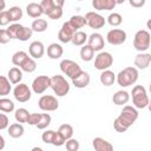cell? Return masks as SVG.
Wrapping results in <instances>:
<instances>
[{
  "mask_svg": "<svg viewBox=\"0 0 151 151\" xmlns=\"http://www.w3.org/2000/svg\"><path fill=\"white\" fill-rule=\"evenodd\" d=\"M76 32L77 31L71 26V24L68 21H66V22L63 24L61 28L58 32V39H59L60 42L67 44V42L72 41V38H73V35H74Z\"/></svg>",
  "mask_w": 151,
  "mask_h": 151,
  "instance_id": "5bb4252c",
  "label": "cell"
},
{
  "mask_svg": "<svg viewBox=\"0 0 151 151\" xmlns=\"http://www.w3.org/2000/svg\"><path fill=\"white\" fill-rule=\"evenodd\" d=\"M94 57V50L88 46V45H84L80 48V58L83 61H91Z\"/></svg>",
  "mask_w": 151,
  "mask_h": 151,
  "instance_id": "83f0119b",
  "label": "cell"
},
{
  "mask_svg": "<svg viewBox=\"0 0 151 151\" xmlns=\"http://www.w3.org/2000/svg\"><path fill=\"white\" fill-rule=\"evenodd\" d=\"M32 34H33V31H32L31 27H25V26H22V27L20 28L19 33H18L17 39L20 40V41H27V40L32 37Z\"/></svg>",
  "mask_w": 151,
  "mask_h": 151,
  "instance_id": "74e56055",
  "label": "cell"
},
{
  "mask_svg": "<svg viewBox=\"0 0 151 151\" xmlns=\"http://www.w3.org/2000/svg\"><path fill=\"white\" fill-rule=\"evenodd\" d=\"M151 44V35L146 29H139L136 32L133 37V47L139 51L140 53H144Z\"/></svg>",
  "mask_w": 151,
  "mask_h": 151,
  "instance_id": "5b68a950",
  "label": "cell"
},
{
  "mask_svg": "<svg viewBox=\"0 0 151 151\" xmlns=\"http://www.w3.org/2000/svg\"><path fill=\"white\" fill-rule=\"evenodd\" d=\"M138 119V111L136 107L126 105L123 107L120 114L114 119L113 122V127L117 132H125L131 125H133V123Z\"/></svg>",
  "mask_w": 151,
  "mask_h": 151,
  "instance_id": "6da1fadb",
  "label": "cell"
},
{
  "mask_svg": "<svg viewBox=\"0 0 151 151\" xmlns=\"http://www.w3.org/2000/svg\"><path fill=\"white\" fill-rule=\"evenodd\" d=\"M20 68H21V71H24V72L32 73V72H34L35 68H37V63H35V60H34L32 57H28V58L22 63V65L20 66Z\"/></svg>",
  "mask_w": 151,
  "mask_h": 151,
  "instance_id": "e575fe53",
  "label": "cell"
},
{
  "mask_svg": "<svg viewBox=\"0 0 151 151\" xmlns=\"http://www.w3.org/2000/svg\"><path fill=\"white\" fill-rule=\"evenodd\" d=\"M4 7H5V1L1 0V9H4Z\"/></svg>",
  "mask_w": 151,
  "mask_h": 151,
  "instance_id": "11a10c76",
  "label": "cell"
},
{
  "mask_svg": "<svg viewBox=\"0 0 151 151\" xmlns=\"http://www.w3.org/2000/svg\"><path fill=\"white\" fill-rule=\"evenodd\" d=\"M7 78L9 79V81L12 84H15V85L20 84V81L22 79V71H21V68L17 67V66L9 68L8 74H7Z\"/></svg>",
  "mask_w": 151,
  "mask_h": 151,
  "instance_id": "d4e9b609",
  "label": "cell"
},
{
  "mask_svg": "<svg viewBox=\"0 0 151 151\" xmlns=\"http://www.w3.org/2000/svg\"><path fill=\"white\" fill-rule=\"evenodd\" d=\"M41 139L44 143L52 144L54 146H61V145H65V143H66V140L63 138V136L58 131H53V130L45 131L41 136Z\"/></svg>",
  "mask_w": 151,
  "mask_h": 151,
  "instance_id": "9c48e42d",
  "label": "cell"
},
{
  "mask_svg": "<svg viewBox=\"0 0 151 151\" xmlns=\"http://www.w3.org/2000/svg\"><path fill=\"white\" fill-rule=\"evenodd\" d=\"M11 81H9V79L7 78V77H5V76H1L0 77V96H7L9 92H11V90H12V87H11Z\"/></svg>",
  "mask_w": 151,
  "mask_h": 151,
  "instance_id": "4dcf8cb0",
  "label": "cell"
},
{
  "mask_svg": "<svg viewBox=\"0 0 151 151\" xmlns=\"http://www.w3.org/2000/svg\"><path fill=\"white\" fill-rule=\"evenodd\" d=\"M54 4H55V2H54ZM47 17H48L50 19H53V20L60 19V18L63 17V8H61V7H58V6L55 5L54 8L47 14Z\"/></svg>",
  "mask_w": 151,
  "mask_h": 151,
  "instance_id": "b9f144b4",
  "label": "cell"
},
{
  "mask_svg": "<svg viewBox=\"0 0 151 151\" xmlns=\"http://www.w3.org/2000/svg\"><path fill=\"white\" fill-rule=\"evenodd\" d=\"M28 58V54L25 51H18L12 55V64L15 66H21L22 63Z\"/></svg>",
  "mask_w": 151,
  "mask_h": 151,
  "instance_id": "836d02e7",
  "label": "cell"
},
{
  "mask_svg": "<svg viewBox=\"0 0 151 151\" xmlns=\"http://www.w3.org/2000/svg\"><path fill=\"white\" fill-rule=\"evenodd\" d=\"M26 12H27L28 17L34 18V19H39L40 15L44 14V11L41 8V5L40 4H37V2H29L26 6Z\"/></svg>",
  "mask_w": 151,
  "mask_h": 151,
  "instance_id": "44dd1931",
  "label": "cell"
},
{
  "mask_svg": "<svg viewBox=\"0 0 151 151\" xmlns=\"http://www.w3.org/2000/svg\"><path fill=\"white\" fill-rule=\"evenodd\" d=\"M48 87H51V78L47 76H38L32 83V91L37 94L44 93Z\"/></svg>",
  "mask_w": 151,
  "mask_h": 151,
  "instance_id": "7c38bea8",
  "label": "cell"
},
{
  "mask_svg": "<svg viewBox=\"0 0 151 151\" xmlns=\"http://www.w3.org/2000/svg\"><path fill=\"white\" fill-rule=\"evenodd\" d=\"M147 109H149V111L151 112V99H150V101H149V105H147Z\"/></svg>",
  "mask_w": 151,
  "mask_h": 151,
  "instance_id": "db71d44e",
  "label": "cell"
},
{
  "mask_svg": "<svg viewBox=\"0 0 151 151\" xmlns=\"http://www.w3.org/2000/svg\"><path fill=\"white\" fill-rule=\"evenodd\" d=\"M134 67L138 70H145L151 64V54L150 53H138L134 57Z\"/></svg>",
  "mask_w": 151,
  "mask_h": 151,
  "instance_id": "e0dca14e",
  "label": "cell"
},
{
  "mask_svg": "<svg viewBox=\"0 0 151 151\" xmlns=\"http://www.w3.org/2000/svg\"><path fill=\"white\" fill-rule=\"evenodd\" d=\"M113 64V57L109 52H99L94 58V67L99 71L109 70V67Z\"/></svg>",
  "mask_w": 151,
  "mask_h": 151,
  "instance_id": "52a82bcc",
  "label": "cell"
},
{
  "mask_svg": "<svg viewBox=\"0 0 151 151\" xmlns=\"http://www.w3.org/2000/svg\"><path fill=\"white\" fill-rule=\"evenodd\" d=\"M51 88L57 97H64L70 92V84L63 76L55 74L51 77Z\"/></svg>",
  "mask_w": 151,
  "mask_h": 151,
  "instance_id": "277c9868",
  "label": "cell"
},
{
  "mask_svg": "<svg viewBox=\"0 0 151 151\" xmlns=\"http://www.w3.org/2000/svg\"><path fill=\"white\" fill-rule=\"evenodd\" d=\"M138 70L133 66H129L123 68L118 74H117V83L122 87L131 86L138 80Z\"/></svg>",
  "mask_w": 151,
  "mask_h": 151,
  "instance_id": "7a4b0ae2",
  "label": "cell"
},
{
  "mask_svg": "<svg viewBox=\"0 0 151 151\" xmlns=\"http://www.w3.org/2000/svg\"><path fill=\"white\" fill-rule=\"evenodd\" d=\"M87 45L91 46L94 51H100V50L105 46V41H104V38H103V35H101L100 33L94 32V33H92V34L88 37V39H87Z\"/></svg>",
  "mask_w": 151,
  "mask_h": 151,
  "instance_id": "9a60e30c",
  "label": "cell"
},
{
  "mask_svg": "<svg viewBox=\"0 0 151 151\" xmlns=\"http://www.w3.org/2000/svg\"><path fill=\"white\" fill-rule=\"evenodd\" d=\"M129 4H130L132 7L139 8V7H143V6L145 5V0H130Z\"/></svg>",
  "mask_w": 151,
  "mask_h": 151,
  "instance_id": "681fc988",
  "label": "cell"
},
{
  "mask_svg": "<svg viewBox=\"0 0 151 151\" xmlns=\"http://www.w3.org/2000/svg\"><path fill=\"white\" fill-rule=\"evenodd\" d=\"M0 142H1V145H0V149L2 150L4 146H5V139H4V136H0Z\"/></svg>",
  "mask_w": 151,
  "mask_h": 151,
  "instance_id": "f907efd6",
  "label": "cell"
},
{
  "mask_svg": "<svg viewBox=\"0 0 151 151\" xmlns=\"http://www.w3.org/2000/svg\"><path fill=\"white\" fill-rule=\"evenodd\" d=\"M51 120H52V118H51V116H50L48 113H41L40 120H39V123L37 124V127H38L39 130H44V129H46V127L51 124Z\"/></svg>",
  "mask_w": 151,
  "mask_h": 151,
  "instance_id": "ab89813d",
  "label": "cell"
},
{
  "mask_svg": "<svg viewBox=\"0 0 151 151\" xmlns=\"http://www.w3.org/2000/svg\"><path fill=\"white\" fill-rule=\"evenodd\" d=\"M28 52L33 59H40V58H42V55L45 53V46L41 41H38V40L33 41V42H31V45L28 47Z\"/></svg>",
  "mask_w": 151,
  "mask_h": 151,
  "instance_id": "2e32d148",
  "label": "cell"
},
{
  "mask_svg": "<svg viewBox=\"0 0 151 151\" xmlns=\"http://www.w3.org/2000/svg\"><path fill=\"white\" fill-rule=\"evenodd\" d=\"M40 5H41V8H42V11H44V14H48L53 8H54V6H55V4H54V0H42L41 2H40Z\"/></svg>",
  "mask_w": 151,
  "mask_h": 151,
  "instance_id": "60d3db41",
  "label": "cell"
},
{
  "mask_svg": "<svg viewBox=\"0 0 151 151\" xmlns=\"http://www.w3.org/2000/svg\"><path fill=\"white\" fill-rule=\"evenodd\" d=\"M68 22H70L71 26L78 32L79 28H81V27H84V26L86 25V19H85V17H81V15H73V17H71V19L68 20Z\"/></svg>",
  "mask_w": 151,
  "mask_h": 151,
  "instance_id": "f546056e",
  "label": "cell"
},
{
  "mask_svg": "<svg viewBox=\"0 0 151 151\" xmlns=\"http://www.w3.org/2000/svg\"><path fill=\"white\" fill-rule=\"evenodd\" d=\"M38 106L40 107V110L46 111V112H52L58 110L59 107V101L54 96H50V94H45L41 96L39 101H38Z\"/></svg>",
  "mask_w": 151,
  "mask_h": 151,
  "instance_id": "ba28073f",
  "label": "cell"
},
{
  "mask_svg": "<svg viewBox=\"0 0 151 151\" xmlns=\"http://www.w3.org/2000/svg\"><path fill=\"white\" fill-rule=\"evenodd\" d=\"M64 53V50L61 47V45L57 44V42H53V44H50L47 46V55L48 58L51 59H59Z\"/></svg>",
  "mask_w": 151,
  "mask_h": 151,
  "instance_id": "7402d4cb",
  "label": "cell"
},
{
  "mask_svg": "<svg viewBox=\"0 0 151 151\" xmlns=\"http://www.w3.org/2000/svg\"><path fill=\"white\" fill-rule=\"evenodd\" d=\"M40 116H41V113H31L27 124H29V125H35V126H37V124H38L39 120H40Z\"/></svg>",
  "mask_w": 151,
  "mask_h": 151,
  "instance_id": "c3c4849f",
  "label": "cell"
},
{
  "mask_svg": "<svg viewBox=\"0 0 151 151\" xmlns=\"http://www.w3.org/2000/svg\"><path fill=\"white\" fill-rule=\"evenodd\" d=\"M65 146H66V150L67 151H78L79 150V142L74 138H71L68 139L66 143H65Z\"/></svg>",
  "mask_w": 151,
  "mask_h": 151,
  "instance_id": "ee69618b",
  "label": "cell"
},
{
  "mask_svg": "<svg viewBox=\"0 0 151 151\" xmlns=\"http://www.w3.org/2000/svg\"><path fill=\"white\" fill-rule=\"evenodd\" d=\"M149 90H150V93H151V84H150V86H149Z\"/></svg>",
  "mask_w": 151,
  "mask_h": 151,
  "instance_id": "9f6ffc18",
  "label": "cell"
},
{
  "mask_svg": "<svg viewBox=\"0 0 151 151\" xmlns=\"http://www.w3.org/2000/svg\"><path fill=\"white\" fill-rule=\"evenodd\" d=\"M131 94H132V103H133L136 109H145V107H147L150 99L147 97V93H146V90H145L144 86L136 85L132 88Z\"/></svg>",
  "mask_w": 151,
  "mask_h": 151,
  "instance_id": "3957f363",
  "label": "cell"
},
{
  "mask_svg": "<svg viewBox=\"0 0 151 151\" xmlns=\"http://www.w3.org/2000/svg\"><path fill=\"white\" fill-rule=\"evenodd\" d=\"M29 116H31V113L26 110V109H24V107H20V109H18V110H15V113H14V118H15V120L18 122V123H28V119H29Z\"/></svg>",
  "mask_w": 151,
  "mask_h": 151,
  "instance_id": "f1b7e54d",
  "label": "cell"
},
{
  "mask_svg": "<svg viewBox=\"0 0 151 151\" xmlns=\"http://www.w3.org/2000/svg\"><path fill=\"white\" fill-rule=\"evenodd\" d=\"M31 151H44V150H42L41 147H39V146H34V147H33Z\"/></svg>",
  "mask_w": 151,
  "mask_h": 151,
  "instance_id": "816d5d0a",
  "label": "cell"
},
{
  "mask_svg": "<svg viewBox=\"0 0 151 151\" xmlns=\"http://www.w3.org/2000/svg\"><path fill=\"white\" fill-rule=\"evenodd\" d=\"M0 110L5 113H11L14 111V103L11 99L1 98L0 99Z\"/></svg>",
  "mask_w": 151,
  "mask_h": 151,
  "instance_id": "8d00e7d4",
  "label": "cell"
},
{
  "mask_svg": "<svg viewBox=\"0 0 151 151\" xmlns=\"http://www.w3.org/2000/svg\"><path fill=\"white\" fill-rule=\"evenodd\" d=\"M58 132L63 136V138L67 142L68 139H71L72 138V136H73V127H72V125H70V124H61L60 126H59V129H58Z\"/></svg>",
  "mask_w": 151,
  "mask_h": 151,
  "instance_id": "1f68e13d",
  "label": "cell"
},
{
  "mask_svg": "<svg viewBox=\"0 0 151 151\" xmlns=\"http://www.w3.org/2000/svg\"><path fill=\"white\" fill-rule=\"evenodd\" d=\"M59 66H60V71H61L65 76H67L68 78H71V79L77 78V77L81 73V71H83V70L80 68V66H79L76 61L70 60V59H64V60H61L60 64H59Z\"/></svg>",
  "mask_w": 151,
  "mask_h": 151,
  "instance_id": "8992f818",
  "label": "cell"
},
{
  "mask_svg": "<svg viewBox=\"0 0 151 151\" xmlns=\"http://www.w3.org/2000/svg\"><path fill=\"white\" fill-rule=\"evenodd\" d=\"M99 79H100V83L104 86H111L117 80V77H116V74L111 70H105V71L101 72Z\"/></svg>",
  "mask_w": 151,
  "mask_h": 151,
  "instance_id": "603a6c76",
  "label": "cell"
},
{
  "mask_svg": "<svg viewBox=\"0 0 151 151\" xmlns=\"http://www.w3.org/2000/svg\"><path fill=\"white\" fill-rule=\"evenodd\" d=\"M129 100H130V94L127 91H124V90L117 91L112 97V101L116 105H125Z\"/></svg>",
  "mask_w": 151,
  "mask_h": 151,
  "instance_id": "cb8c5ba5",
  "label": "cell"
},
{
  "mask_svg": "<svg viewBox=\"0 0 151 151\" xmlns=\"http://www.w3.org/2000/svg\"><path fill=\"white\" fill-rule=\"evenodd\" d=\"M107 22H109L111 26L117 27V26H119V25L123 22V17H122L119 13L113 12V13H111V14L107 17Z\"/></svg>",
  "mask_w": 151,
  "mask_h": 151,
  "instance_id": "f35d334b",
  "label": "cell"
},
{
  "mask_svg": "<svg viewBox=\"0 0 151 151\" xmlns=\"http://www.w3.org/2000/svg\"><path fill=\"white\" fill-rule=\"evenodd\" d=\"M24 132H25V129L20 123H14L8 126V134L12 138H20L24 134Z\"/></svg>",
  "mask_w": 151,
  "mask_h": 151,
  "instance_id": "484cf974",
  "label": "cell"
},
{
  "mask_svg": "<svg viewBox=\"0 0 151 151\" xmlns=\"http://www.w3.org/2000/svg\"><path fill=\"white\" fill-rule=\"evenodd\" d=\"M13 96H14L15 100H18V101H20V103H26V101H28V100L31 99V97H32V91H31V88L28 87V85L20 83V84H18V85L14 87V90H13Z\"/></svg>",
  "mask_w": 151,
  "mask_h": 151,
  "instance_id": "30bf717a",
  "label": "cell"
},
{
  "mask_svg": "<svg viewBox=\"0 0 151 151\" xmlns=\"http://www.w3.org/2000/svg\"><path fill=\"white\" fill-rule=\"evenodd\" d=\"M9 125V119L5 113H0V130L7 129Z\"/></svg>",
  "mask_w": 151,
  "mask_h": 151,
  "instance_id": "7dc6e473",
  "label": "cell"
},
{
  "mask_svg": "<svg viewBox=\"0 0 151 151\" xmlns=\"http://www.w3.org/2000/svg\"><path fill=\"white\" fill-rule=\"evenodd\" d=\"M146 27L151 31V19H149V20H147V22H146Z\"/></svg>",
  "mask_w": 151,
  "mask_h": 151,
  "instance_id": "f5cc1de1",
  "label": "cell"
},
{
  "mask_svg": "<svg viewBox=\"0 0 151 151\" xmlns=\"http://www.w3.org/2000/svg\"><path fill=\"white\" fill-rule=\"evenodd\" d=\"M47 26H48V24L45 19H35V20H33V22L31 25V28H32L33 32L42 33L47 29Z\"/></svg>",
  "mask_w": 151,
  "mask_h": 151,
  "instance_id": "4316f807",
  "label": "cell"
},
{
  "mask_svg": "<svg viewBox=\"0 0 151 151\" xmlns=\"http://www.w3.org/2000/svg\"><path fill=\"white\" fill-rule=\"evenodd\" d=\"M11 39H12V38H11V35L8 34L7 29H5V28L0 29V42H1V44L5 45V44H7Z\"/></svg>",
  "mask_w": 151,
  "mask_h": 151,
  "instance_id": "bcb514c9",
  "label": "cell"
},
{
  "mask_svg": "<svg viewBox=\"0 0 151 151\" xmlns=\"http://www.w3.org/2000/svg\"><path fill=\"white\" fill-rule=\"evenodd\" d=\"M87 39H88V37H87V34H86L85 32L78 31V32L74 33V35H73L71 42H72L74 46H84V44H85V41H86Z\"/></svg>",
  "mask_w": 151,
  "mask_h": 151,
  "instance_id": "d6a6232c",
  "label": "cell"
},
{
  "mask_svg": "<svg viewBox=\"0 0 151 151\" xmlns=\"http://www.w3.org/2000/svg\"><path fill=\"white\" fill-rule=\"evenodd\" d=\"M21 27H22V25H20V24H12V25H11L8 28H6V29H7V32H8V34L11 35L12 39H17L18 33H19V31H20Z\"/></svg>",
  "mask_w": 151,
  "mask_h": 151,
  "instance_id": "7bdbcfd3",
  "label": "cell"
},
{
  "mask_svg": "<svg viewBox=\"0 0 151 151\" xmlns=\"http://www.w3.org/2000/svg\"><path fill=\"white\" fill-rule=\"evenodd\" d=\"M106 40L111 45H122L126 41V32L120 28H113L107 32Z\"/></svg>",
  "mask_w": 151,
  "mask_h": 151,
  "instance_id": "8fae6325",
  "label": "cell"
},
{
  "mask_svg": "<svg viewBox=\"0 0 151 151\" xmlns=\"http://www.w3.org/2000/svg\"><path fill=\"white\" fill-rule=\"evenodd\" d=\"M7 12H8V15H9V20L13 21V22H15V21H18L22 18V9L18 6L11 7Z\"/></svg>",
  "mask_w": 151,
  "mask_h": 151,
  "instance_id": "d590c367",
  "label": "cell"
},
{
  "mask_svg": "<svg viewBox=\"0 0 151 151\" xmlns=\"http://www.w3.org/2000/svg\"><path fill=\"white\" fill-rule=\"evenodd\" d=\"M85 19H86V25H88L91 28H94V29H99L104 27L106 22L104 17L97 12H87L85 14Z\"/></svg>",
  "mask_w": 151,
  "mask_h": 151,
  "instance_id": "4fadbf2b",
  "label": "cell"
},
{
  "mask_svg": "<svg viewBox=\"0 0 151 151\" xmlns=\"http://www.w3.org/2000/svg\"><path fill=\"white\" fill-rule=\"evenodd\" d=\"M92 145L96 151H113V145L100 137H96L92 140Z\"/></svg>",
  "mask_w": 151,
  "mask_h": 151,
  "instance_id": "d6986e66",
  "label": "cell"
},
{
  "mask_svg": "<svg viewBox=\"0 0 151 151\" xmlns=\"http://www.w3.org/2000/svg\"><path fill=\"white\" fill-rule=\"evenodd\" d=\"M117 1L114 0H93L92 6L98 11H111L116 7Z\"/></svg>",
  "mask_w": 151,
  "mask_h": 151,
  "instance_id": "ac0fdd59",
  "label": "cell"
},
{
  "mask_svg": "<svg viewBox=\"0 0 151 151\" xmlns=\"http://www.w3.org/2000/svg\"><path fill=\"white\" fill-rule=\"evenodd\" d=\"M90 81H91L90 74H88L86 71H81V73H80L77 78L72 79V84H73L77 88H84V87H86V86L90 84Z\"/></svg>",
  "mask_w": 151,
  "mask_h": 151,
  "instance_id": "ffe728a7",
  "label": "cell"
},
{
  "mask_svg": "<svg viewBox=\"0 0 151 151\" xmlns=\"http://www.w3.org/2000/svg\"><path fill=\"white\" fill-rule=\"evenodd\" d=\"M9 15L7 11H1L0 12V26H6L7 24H9Z\"/></svg>",
  "mask_w": 151,
  "mask_h": 151,
  "instance_id": "f6af8a7d",
  "label": "cell"
}]
</instances>
